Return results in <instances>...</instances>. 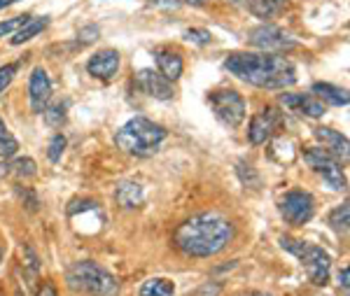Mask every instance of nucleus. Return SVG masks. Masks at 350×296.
Wrapping results in <instances>:
<instances>
[{
  "instance_id": "17",
  "label": "nucleus",
  "mask_w": 350,
  "mask_h": 296,
  "mask_svg": "<svg viewBox=\"0 0 350 296\" xmlns=\"http://www.w3.org/2000/svg\"><path fill=\"white\" fill-rule=\"evenodd\" d=\"M290 0H247V10L257 16V19H275L287 10Z\"/></svg>"
},
{
  "instance_id": "11",
  "label": "nucleus",
  "mask_w": 350,
  "mask_h": 296,
  "mask_svg": "<svg viewBox=\"0 0 350 296\" xmlns=\"http://www.w3.org/2000/svg\"><path fill=\"white\" fill-rule=\"evenodd\" d=\"M138 84L145 94L152 96V98H157V100H171L175 96V87H173L171 79H166L161 72L148 70V68L138 72Z\"/></svg>"
},
{
  "instance_id": "25",
  "label": "nucleus",
  "mask_w": 350,
  "mask_h": 296,
  "mask_svg": "<svg viewBox=\"0 0 350 296\" xmlns=\"http://www.w3.org/2000/svg\"><path fill=\"white\" fill-rule=\"evenodd\" d=\"M66 103H56V105H52L49 107L47 112H44V119H47V124L49 126H61L64 124V119H66Z\"/></svg>"
},
{
  "instance_id": "28",
  "label": "nucleus",
  "mask_w": 350,
  "mask_h": 296,
  "mask_svg": "<svg viewBox=\"0 0 350 296\" xmlns=\"http://www.w3.org/2000/svg\"><path fill=\"white\" fill-rule=\"evenodd\" d=\"M28 19H31V16L24 14V16H14V19L3 21V24H0V38H3V36H10V33H16L21 26L26 24Z\"/></svg>"
},
{
  "instance_id": "19",
  "label": "nucleus",
  "mask_w": 350,
  "mask_h": 296,
  "mask_svg": "<svg viewBox=\"0 0 350 296\" xmlns=\"http://www.w3.org/2000/svg\"><path fill=\"white\" fill-rule=\"evenodd\" d=\"M115 196L122 208H135L143 201V187H140L138 182H122V185L117 187Z\"/></svg>"
},
{
  "instance_id": "12",
  "label": "nucleus",
  "mask_w": 350,
  "mask_h": 296,
  "mask_svg": "<svg viewBox=\"0 0 350 296\" xmlns=\"http://www.w3.org/2000/svg\"><path fill=\"white\" fill-rule=\"evenodd\" d=\"M280 124V117H278V112L275 110H264V112H259L257 117H252V122H250V131H247V135H250V142L252 145H264L271 135H273V131L275 126Z\"/></svg>"
},
{
  "instance_id": "13",
  "label": "nucleus",
  "mask_w": 350,
  "mask_h": 296,
  "mask_svg": "<svg viewBox=\"0 0 350 296\" xmlns=\"http://www.w3.org/2000/svg\"><path fill=\"white\" fill-rule=\"evenodd\" d=\"M315 138L325 145V150L329 152L332 157H336L338 161H348V154H350V145H348V138L341 133V131H334V129H327V126H318L313 131Z\"/></svg>"
},
{
  "instance_id": "31",
  "label": "nucleus",
  "mask_w": 350,
  "mask_h": 296,
  "mask_svg": "<svg viewBox=\"0 0 350 296\" xmlns=\"http://www.w3.org/2000/svg\"><path fill=\"white\" fill-rule=\"evenodd\" d=\"M348 275H350L348 269H341V273H338V282L343 284V289H348Z\"/></svg>"
},
{
  "instance_id": "34",
  "label": "nucleus",
  "mask_w": 350,
  "mask_h": 296,
  "mask_svg": "<svg viewBox=\"0 0 350 296\" xmlns=\"http://www.w3.org/2000/svg\"><path fill=\"white\" fill-rule=\"evenodd\" d=\"M245 296H271V294H262V292H252V294H245Z\"/></svg>"
},
{
  "instance_id": "5",
  "label": "nucleus",
  "mask_w": 350,
  "mask_h": 296,
  "mask_svg": "<svg viewBox=\"0 0 350 296\" xmlns=\"http://www.w3.org/2000/svg\"><path fill=\"white\" fill-rule=\"evenodd\" d=\"M280 245H283L287 252H292L295 257H299L301 266L308 273L310 282L320 284V287H325V284L329 282L332 259L323 247H315V245H308L304 241H295V238H290V236L280 238Z\"/></svg>"
},
{
  "instance_id": "22",
  "label": "nucleus",
  "mask_w": 350,
  "mask_h": 296,
  "mask_svg": "<svg viewBox=\"0 0 350 296\" xmlns=\"http://www.w3.org/2000/svg\"><path fill=\"white\" fill-rule=\"evenodd\" d=\"M16 150H19V142H16V138L10 133V129L5 126V122L0 119V157L12 159L16 154Z\"/></svg>"
},
{
  "instance_id": "3",
  "label": "nucleus",
  "mask_w": 350,
  "mask_h": 296,
  "mask_svg": "<svg viewBox=\"0 0 350 296\" xmlns=\"http://www.w3.org/2000/svg\"><path fill=\"white\" fill-rule=\"evenodd\" d=\"M166 140V129L145 117H135L117 131L115 142L122 152L133 157H150Z\"/></svg>"
},
{
  "instance_id": "9",
  "label": "nucleus",
  "mask_w": 350,
  "mask_h": 296,
  "mask_svg": "<svg viewBox=\"0 0 350 296\" xmlns=\"http://www.w3.org/2000/svg\"><path fill=\"white\" fill-rule=\"evenodd\" d=\"M315 201L308 191H290L285 193V198L280 201V215L285 217L287 224L301 226L313 217Z\"/></svg>"
},
{
  "instance_id": "10",
  "label": "nucleus",
  "mask_w": 350,
  "mask_h": 296,
  "mask_svg": "<svg viewBox=\"0 0 350 296\" xmlns=\"http://www.w3.org/2000/svg\"><path fill=\"white\" fill-rule=\"evenodd\" d=\"M28 96H31V110L36 115H42L47 110L49 98H52V82H49L47 70H42V68L33 70L31 82H28Z\"/></svg>"
},
{
  "instance_id": "24",
  "label": "nucleus",
  "mask_w": 350,
  "mask_h": 296,
  "mask_svg": "<svg viewBox=\"0 0 350 296\" xmlns=\"http://www.w3.org/2000/svg\"><path fill=\"white\" fill-rule=\"evenodd\" d=\"M8 170L5 173H14L16 178H31V175H36V161L33 159H16V161H12L10 166H5Z\"/></svg>"
},
{
  "instance_id": "4",
  "label": "nucleus",
  "mask_w": 350,
  "mask_h": 296,
  "mask_svg": "<svg viewBox=\"0 0 350 296\" xmlns=\"http://www.w3.org/2000/svg\"><path fill=\"white\" fill-rule=\"evenodd\" d=\"M66 282L72 292H82L89 296H117L120 294V282L117 278L94 264V261H77L66 273Z\"/></svg>"
},
{
  "instance_id": "8",
  "label": "nucleus",
  "mask_w": 350,
  "mask_h": 296,
  "mask_svg": "<svg viewBox=\"0 0 350 296\" xmlns=\"http://www.w3.org/2000/svg\"><path fill=\"white\" fill-rule=\"evenodd\" d=\"M247 42L252 47L262 49V52H269V54H275V52H290V49L297 47V40L292 36H287L285 31L275 26H259V28H252L247 33Z\"/></svg>"
},
{
  "instance_id": "33",
  "label": "nucleus",
  "mask_w": 350,
  "mask_h": 296,
  "mask_svg": "<svg viewBox=\"0 0 350 296\" xmlns=\"http://www.w3.org/2000/svg\"><path fill=\"white\" fill-rule=\"evenodd\" d=\"M185 3H189V5H196V8H199V5H203V3H206V0H185Z\"/></svg>"
},
{
  "instance_id": "29",
  "label": "nucleus",
  "mask_w": 350,
  "mask_h": 296,
  "mask_svg": "<svg viewBox=\"0 0 350 296\" xmlns=\"http://www.w3.org/2000/svg\"><path fill=\"white\" fill-rule=\"evenodd\" d=\"M14 72H16V66H14V64H10V66H3V68H0V94H3V91L8 89L10 84H12Z\"/></svg>"
},
{
  "instance_id": "32",
  "label": "nucleus",
  "mask_w": 350,
  "mask_h": 296,
  "mask_svg": "<svg viewBox=\"0 0 350 296\" xmlns=\"http://www.w3.org/2000/svg\"><path fill=\"white\" fill-rule=\"evenodd\" d=\"M12 3H16V0H0V10L8 8V5H12Z\"/></svg>"
},
{
  "instance_id": "14",
  "label": "nucleus",
  "mask_w": 350,
  "mask_h": 296,
  "mask_svg": "<svg viewBox=\"0 0 350 296\" xmlns=\"http://www.w3.org/2000/svg\"><path fill=\"white\" fill-rule=\"evenodd\" d=\"M280 105L290 107L295 112H304L308 117H323L327 112L323 100H318L315 96H304V94H283L280 96Z\"/></svg>"
},
{
  "instance_id": "18",
  "label": "nucleus",
  "mask_w": 350,
  "mask_h": 296,
  "mask_svg": "<svg viewBox=\"0 0 350 296\" xmlns=\"http://www.w3.org/2000/svg\"><path fill=\"white\" fill-rule=\"evenodd\" d=\"M313 94L318 96V98H323V103H329L336 107H346L350 103V96L346 89H338L334 84H327V82L313 84Z\"/></svg>"
},
{
  "instance_id": "35",
  "label": "nucleus",
  "mask_w": 350,
  "mask_h": 296,
  "mask_svg": "<svg viewBox=\"0 0 350 296\" xmlns=\"http://www.w3.org/2000/svg\"><path fill=\"white\" fill-rule=\"evenodd\" d=\"M16 296H24V294H21V289H16Z\"/></svg>"
},
{
  "instance_id": "26",
  "label": "nucleus",
  "mask_w": 350,
  "mask_h": 296,
  "mask_svg": "<svg viewBox=\"0 0 350 296\" xmlns=\"http://www.w3.org/2000/svg\"><path fill=\"white\" fill-rule=\"evenodd\" d=\"M64 150H66V138L61 133H56L52 140H49V147H47V157H49V161H59L61 154H64Z\"/></svg>"
},
{
  "instance_id": "6",
  "label": "nucleus",
  "mask_w": 350,
  "mask_h": 296,
  "mask_svg": "<svg viewBox=\"0 0 350 296\" xmlns=\"http://www.w3.org/2000/svg\"><path fill=\"white\" fill-rule=\"evenodd\" d=\"M208 100H211V107H213V112H215V117L224 126L239 129L243 124V119H245V100H243L241 94H236V91H231V89L213 91V94L208 96Z\"/></svg>"
},
{
  "instance_id": "7",
  "label": "nucleus",
  "mask_w": 350,
  "mask_h": 296,
  "mask_svg": "<svg viewBox=\"0 0 350 296\" xmlns=\"http://www.w3.org/2000/svg\"><path fill=\"white\" fill-rule=\"evenodd\" d=\"M304 161H306L315 173L323 175V180L329 185V189H334V191L346 189V178H343V173H341V163H338V159L332 157L327 150L313 147V150L304 152Z\"/></svg>"
},
{
  "instance_id": "20",
  "label": "nucleus",
  "mask_w": 350,
  "mask_h": 296,
  "mask_svg": "<svg viewBox=\"0 0 350 296\" xmlns=\"http://www.w3.org/2000/svg\"><path fill=\"white\" fill-rule=\"evenodd\" d=\"M47 26H49V16H40V19H33V16H31V19H28L26 24L14 33L12 44H24V42H28V40H33V38L38 36V33H42Z\"/></svg>"
},
{
  "instance_id": "15",
  "label": "nucleus",
  "mask_w": 350,
  "mask_h": 296,
  "mask_svg": "<svg viewBox=\"0 0 350 296\" xmlns=\"http://www.w3.org/2000/svg\"><path fill=\"white\" fill-rule=\"evenodd\" d=\"M120 68V54L115 49H103V52L94 54L87 64L89 75L98 77V79H110Z\"/></svg>"
},
{
  "instance_id": "21",
  "label": "nucleus",
  "mask_w": 350,
  "mask_h": 296,
  "mask_svg": "<svg viewBox=\"0 0 350 296\" xmlns=\"http://www.w3.org/2000/svg\"><path fill=\"white\" fill-rule=\"evenodd\" d=\"M140 296H173L175 294V284L166 278H152V280H145L143 287H140Z\"/></svg>"
},
{
  "instance_id": "1",
  "label": "nucleus",
  "mask_w": 350,
  "mask_h": 296,
  "mask_svg": "<svg viewBox=\"0 0 350 296\" xmlns=\"http://www.w3.org/2000/svg\"><path fill=\"white\" fill-rule=\"evenodd\" d=\"M234 226L217 213H201L175 229L173 241L187 257H213L231 243Z\"/></svg>"
},
{
  "instance_id": "2",
  "label": "nucleus",
  "mask_w": 350,
  "mask_h": 296,
  "mask_svg": "<svg viewBox=\"0 0 350 296\" xmlns=\"http://www.w3.org/2000/svg\"><path fill=\"white\" fill-rule=\"evenodd\" d=\"M224 68L243 82L259 89H285L297 82L295 66L278 54H247L236 52L229 54Z\"/></svg>"
},
{
  "instance_id": "36",
  "label": "nucleus",
  "mask_w": 350,
  "mask_h": 296,
  "mask_svg": "<svg viewBox=\"0 0 350 296\" xmlns=\"http://www.w3.org/2000/svg\"><path fill=\"white\" fill-rule=\"evenodd\" d=\"M231 3H241V0H231Z\"/></svg>"
},
{
  "instance_id": "27",
  "label": "nucleus",
  "mask_w": 350,
  "mask_h": 296,
  "mask_svg": "<svg viewBox=\"0 0 350 296\" xmlns=\"http://www.w3.org/2000/svg\"><path fill=\"white\" fill-rule=\"evenodd\" d=\"M185 40L196 42V44H211L213 36H211V31H203V28H189V31H185Z\"/></svg>"
},
{
  "instance_id": "16",
  "label": "nucleus",
  "mask_w": 350,
  "mask_h": 296,
  "mask_svg": "<svg viewBox=\"0 0 350 296\" xmlns=\"http://www.w3.org/2000/svg\"><path fill=\"white\" fill-rule=\"evenodd\" d=\"M157 66H159V72L166 79H171V82H175V79H180V75H183V56H180L178 52H171V49H159L157 52Z\"/></svg>"
},
{
  "instance_id": "30",
  "label": "nucleus",
  "mask_w": 350,
  "mask_h": 296,
  "mask_svg": "<svg viewBox=\"0 0 350 296\" xmlns=\"http://www.w3.org/2000/svg\"><path fill=\"white\" fill-rule=\"evenodd\" d=\"M38 296H56V287L52 282H44L40 289H38Z\"/></svg>"
},
{
  "instance_id": "23",
  "label": "nucleus",
  "mask_w": 350,
  "mask_h": 296,
  "mask_svg": "<svg viewBox=\"0 0 350 296\" xmlns=\"http://www.w3.org/2000/svg\"><path fill=\"white\" fill-rule=\"evenodd\" d=\"M350 208H348V203H343V206H338L332 210V215H329V224H332V229H334L336 233H346L348 231V224H350Z\"/></svg>"
}]
</instances>
